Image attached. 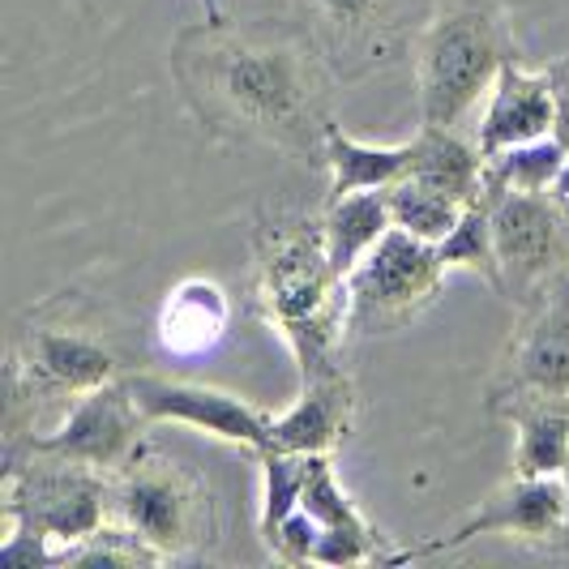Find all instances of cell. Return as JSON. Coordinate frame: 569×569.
<instances>
[{"label":"cell","mask_w":569,"mask_h":569,"mask_svg":"<svg viewBox=\"0 0 569 569\" xmlns=\"http://www.w3.org/2000/svg\"><path fill=\"white\" fill-rule=\"evenodd\" d=\"M386 198H390L395 228L411 231L420 240H432V244H441L450 236V228L458 223V214L467 210V201L450 198V193L432 189V184L416 180V176H402L399 184H390Z\"/></svg>","instance_id":"cell-22"},{"label":"cell","mask_w":569,"mask_h":569,"mask_svg":"<svg viewBox=\"0 0 569 569\" xmlns=\"http://www.w3.org/2000/svg\"><path fill=\"white\" fill-rule=\"evenodd\" d=\"M317 540H321V522H317L305 506L296 513H287L274 531L261 536L266 552H270L274 561H283V566H309L317 552Z\"/></svg>","instance_id":"cell-26"},{"label":"cell","mask_w":569,"mask_h":569,"mask_svg":"<svg viewBox=\"0 0 569 569\" xmlns=\"http://www.w3.org/2000/svg\"><path fill=\"white\" fill-rule=\"evenodd\" d=\"M411 142L402 146H365L342 133L339 120L326 133V171H330V198L360 193V189H390L411 171Z\"/></svg>","instance_id":"cell-19"},{"label":"cell","mask_w":569,"mask_h":569,"mask_svg":"<svg viewBox=\"0 0 569 569\" xmlns=\"http://www.w3.org/2000/svg\"><path fill=\"white\" fill-rule=\"evenodd\" d=\"M446 270H471L488 287H497V236H492V210L485 198H471L458 214L450 236L437 244Z\"/></svg>","instance_id":"cell-24"},{"label":"cell","mask_w":569,"mask_h":569,"mask_svg":"<svg viewBox=\"0 0 569 569\" xmlns=\"http://www.w3.org/2000/svg\"><path fill=\"white\" fill-rule=\"evenodd\" d=\"M513 425V471L518 476H566L569 467V407L527 402L506 416Z\"/></svg>","instance_id":"cell-20"},{"label":"cell","mask_w":569,"mask_h":569,"mask_svg":"<svg viewBox=\"0 0 569 569\" xmlns=\"http://www.w3.org/2000/svg\"><path fill=\"white\" fill-rule=\"evenodd\" d=\"M432 4L437 0H291L300 30L339 82L399 69L416 52Z\"/></svg>","instance_id":"cell-7"},{"label":"cell","mask_w":569,"mask_h":569,"mask_svg":"<svg viewBox=\"0 0 569 569\" xmlns=\"http://www.w3.org/2000/svg\"><path fill=\"white\" fill-rule=\"evenodd\" d=\"M566 159L569 146L557 133L540 138V142L510 146L501 154H488L480 193H548L557 171L566 168Z\"/></svg>","instance_id":"cell-21"},{"label":"cell","mask_w":569,"mask_h":569,"mask_svg":"<svg viewBox=\"0 0 569 569\" xmlns=\"http://www.w3.org/2000/svg\"><path fill=\"white\" fill-rule=\"evenodd\" d=\"M351 425H356V386L339 365L305 377L300 399L270 420V450L335 455V446L351 432Z\"/></svg>","instance_id":"cell-15"},{"label":"cell","mask_w":569,"mask_h":569,"mask_svg":"<svg viewBox=\"0 0 569 569\" xmlns=\"http://www.w3.org/2000/svg\"><path fill=\"white\" fill-rule=\"evenodd\" d=\"M300 506L321 522V531H356V536L381 540L377 522H372L369 513L351 501V492L339 485L330 455L309 458V480H305V501H300Z\"/></svg>","instance_id":"cell-23"},{"label":"cell","mask_w":569,"mask_h":569,"mask_svg":"<svg viewBox=\"0 0 569 569\" xmlns=\"http://www.w3.org/2000/svg\"><path fill=\"white\" fill-rule=\"evenodd\" d=\"M513 57L518 39L501 0H437L411 52L420 124L467 129Z\"/></svg>","instance_id":"cell-4"},{"label":"cell","mask_w":569,"mask_h":569,"mask_svg":"<svg viewBox=\"0 0 569 569\" xmlns=\"http://www.w3.org/2000/svg\"><path fill=\"white\" fill-rule=\"evenodd\" d=\"M548 82H552V94H557V138L569 146V57L543 64Z\"/></svg>","instance_id":"cell-27"},{"label":"cell","mask_w":569,"mask_h":569,"mask_svg":"<svg viewBox=\"0 0 569 569\" xmlns=\"http://www.w3.org/2000/svg\"><path fill=\"white\" fill-rule=\"evenodd\" d=\"M129 390L138 407L146 411L150 425H184L210 432L219 441L244 446L249 455L270 450V411H261L240 395L214 390V386H198V381H180V377H163V372H124Z\"/></svg>","instance_id":"cell-13"},{"label":"cell","mask_w":569,"mask_h":569,"mask_svg":"<svg viewBox=\"0 0 569 569\" xmlns=\"http://www.w3.org/2000/svg\"><path fill=\"white\" fill-rule=\"evenodd\" d=\"M485 402L501 420L527 402L569 407V279L518 309V326L492 365Z\"/></svg>","instance_id":"cell-9"},{"label":"cell","mask_w":569,"mask_h":569,"mask_svg":"<svg viewBox=\"0 0 569 569\" xmlns=\"http://www.w3.org/2000/svg\"><path fill=\"white\" fill-rule=\"evenodd\" d=\"M253 313L291 347L300 381L339 369L347 326V274L330 261L321 214H274L253 236Z\"/></svg>","instance_id":"cell-2"},{"label":"cell","mask_w":569,"mask_h":569,"mask_svg":"<svg viewBox=\"0 0 569 569\" xmlns=\"http://www.w3.org/2000/svg\"><path fill=\"white\" fill-rule=\"evenodd\" d=\"M548 198L557 201L561 210L569 214V159H566V168L557 171V180H552V189H548Z\"/></svg>","instance_id":"cell-28"},{"label":"cell","mask_w":569,"mask_h":569,"mask_svg":"<svg viewBox=\"0 0 569 569\" xmlns=\"http://www.w3.org/2000/svg\"><path fill=\"white\" fill-rule=\"evenodd\" d=\"M112 522L129 527L146 540L159 561H206L210 548L223 540V518L214 488L193 462L146 441L112 476L108 492Z\"/></svg>","instance_id":"cell-6"},{"label":"cell","mask_w":569,"mask_h":569,"mask_svg":"<svg viewBox=\"0 0 569 569\" xmlns=\"http://www.w3.org/2000/svg\"><path fill=\"white\" fill-rule=\"evenodd\" d=\"M471 133L485 150V159L510 150V146L552 138L557 133V94H552L548 73L527 69L522 57H513L488 90L480 124Z\"/></svg>","instance_id":"cell-14"},{"label":"cell","mask_w":569,"mask_h":569,"mask_svg":"<svg viewBox=\"0 0 569 569\" xmlns=\"http://www.w3.org/2000/svg\"><path fill=\"white\" fill-rule=\"evenodd\" d=\"M497 236V291L513 309L569 279V214L548 193H480Z\"/></svg>","instance_id":"cell-10"},{"label":"cell","mask_w":569,"mask_h":569,"mask_svg":"<svg viewBox=\"0 0 569 569\" xmlns=\"http://www.w3.org/2000/svg\"><path fill=\"white\" fill-rule=\"evenodd\" d=\"M446 261L432 240L390 228L351 274H347V326L351 335H395L441 296Z\"/></svg>","instance_id":"cell-8"},{"label":"cell","mask_w":569,"mask_h":569,"mask_svg":"<svg viewBox=\"0 0 569 569\" xmlns=\"http://www.w3.org/2000/svg\"><path fill=\"white\" fill-rule=\"evenodd\" d=\"M309 458L313 455H291V450H261V518L257 531H274L287 513L300 510L305 501V480H309Z\"/></svg>","instance_id":"cell-25"},{"label":"cell","mask_w":569,"mask_h":569,"mask_svg":"<svg viewBox=\"0 0 569 569\" xmlns=\"http://www.w3.org/2000/svg\"><path fill=\"white\" fill-rule=\"evenodd\" d=\"M146 432H150V420L129 390V377H116L108 386L82 395L57 428L30 432V441L82 467H94L103 476H116L150 441Z\"/></svg>","instance_id":"cell-12"},{"label":"cell","mask_w":569,"mask_h":569,"mask_svg":"<svg viewBox=\"0 0 569 569\" xmlns=\"http://www.w3.org/2000/svg\"><path fill=\"white\" fill-rule=\"evenodd\" d=\"M206 18H219V9H214V0H206Z\"/></svg>","instance_id":"cell-30"},{"label":"cell","mask_w":569,"mask_h":569,"mask_svg":"<svg viewBox=\"0 0 569 569\" xmlns=\"http://www.w3.org/2000/svg\"><path fill=\"white\" fill-rule=\"evenodd\" d=\"M566 488H569V467H566ZM557 552H569V518H566V531H561V543H557Z\"/></svg>","instance_id":"cell-29"},{"label":"cell","mask_w":569,"mask_h":569,"mask_svg":"<svg viewBox=\"0 0 569 569\" xmlns=\"http://www.w3.org/2000/svg\"><path fill=\"white\" fill-rule=\"evenodd\" d=\"M116 351L86 326H73L64 317H52V305L18 330L9 351V399H4V437H30L48 432L64 420L73 402L124 377Z\"/></svg>","instance_id":"cell-5"},{"label":"cell","mask_w":569,"mask_h":569,"mask_svg":"<svg viewBox=\"0 0 569 569\" xmlns=\"http://www.w3.org/2000/svg\"><path fill=\"white\" fill-rule=\"evenodd\" d=\"M108 492L112 476L52 455L30 437H4V566H69V552L112 518Z\"/></svg>","instance_id":"cell-3"},{"label":"cell","mask_w":569,"mask_h":569,"mask_svg":"<svg viewBox=\"0 0 569 569\" xmlns=\"http://www.w3.org/2000/svg\"><path fill=\"white\" fill-rule=\"evenodd\" d=\"M171 78L214 138L266 142L300 163L326 168L339 78L305 30L206 18L176 34Z\"/></svg>","instance_id":"cell-1"},{"label":"cell","mask_w":569,"mask_h":569,"mask_svg":"<svg viewBox=\"0 0 569 569\" xmlns=\"http://www.w3.org/2000/svg\"><path fill=\"white\" fill-rule=\"evenodd\" d=\"M411 171L416 180H425L432 189L450 193L458 201L480 198L485 184V150L476 142V133L467 129H428L420 124V133L411 138Z\"/></svg>","instance_id":"cell-16"},{"label":"cell","mask_w":569,"mask_h":569,"mask_svg":"<svg viewBox=\"0 0 569 569\" xmlns=\"http://www.w3.org/2000/svg\"><path fill=\"white\" fill-rule=\"evenodd\" d=\"M228 313L231 305L223 287L210 279H184L159 313V342L163 351H176V356H198L206 347H214L219 335L228 330Z\"/></svg>","instance_id":"cell-18"},{"label":"cell","mask_w":569,"mask_h":569,"mask_svg":"<svg viewBox=\"0 0 569 569\" xmlns=\"http://www.w3.org/2000/svg\"><path fill=\"white\" fill-rule=\"evenodd\" d=\"M390 228H395V214H390L386 189H360V193L326 198V210H321L326 249H330V261L342 274H351Z\"/></svg>","instance_id":"cell-17"},{"label":"cell","mask_w":569,"mask_h":569,"mask_svg":"<svg viewBox=\"0 0 569 569\" xmlns=\"http://www.w3.org/2000/svg\"><path fill=\"white\" fill-rule=\"evenodd\" d=\"M566 518H569L566 476H518L513 471V480L492 488L450 536H432V540L416 543V548H402L399 561L458 552V548H467L471 540H485V536H510V540L540 543V548L557 552L561 531H566Z\"/></svg>","instance_id":"cell-11"}]
</instances>
